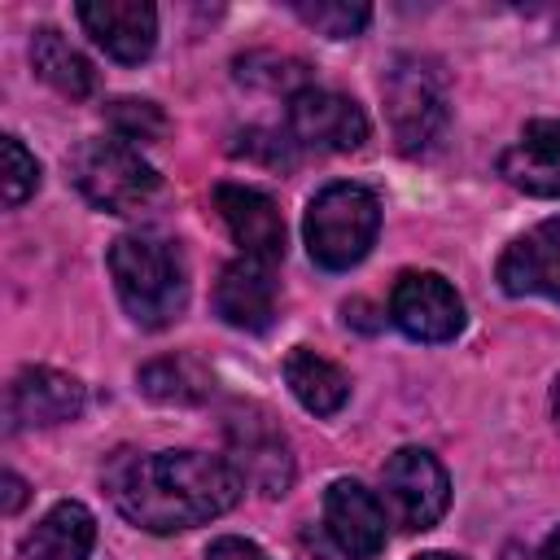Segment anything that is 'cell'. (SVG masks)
I'll return each instance as SVG.
<instances>
[{"mask_svg": "<svg viewBox=\"0 0 560 560\" xmlns=\"http://www.w3.org/2000/svg\"><path fill=\"white\" fill-rule=\"evenodd\" d=\"M101 477L114 508L149 534L197 529L232 512L245 490V477L206 451H114Z\"/></svg>", "mask_w": 560, "mask_h": 560, "instance_id": "obj_1", "label": "cell"}, {"mask_svg": "<svg viewBox=\"0 0 560 560\" xmlns=\"http://www.w3.org/2000/svg\"><path fill=\"white\" fill-rule=\"evenodd\" d=\"M109 276L122 311L140 328H166L188 306L184 249L153 232H127L109 245Z\"/></svg>", "mask_w": 560, "mask_h": 560, "instance_id": "obj_2", "label": "cell"}, {"mask_svg": "<svg viewBox=\"0 0 560 560\" xmlns=\"http://www.w3.org/2000/svg\"><path fill=\"white\" fill-rule=\"evenodd\" d=\"M381 232V201L372 188L363 184H328L311 197L306 206V219H302V236H306V249L319 267L328 271H346L354 267L372 241Z\"/></svg>", "mask_w": 560, "mask_h": 560, "instance_id": "obj_3", "label": "cell"}, {"mask_svg": "<svg viewBox=\"0 0 560 560\" xmlns=\"http://www.w3.org/2000/svg\"><path fill=\"white\" fill-rule=\"evenodd\" d=\"M385 114H389V131L398 140V149L407 158L429 153L451 118V101H446V79L429 57H398L385 79Z\"/></svg>", "mask_w": 560, "mask_h": 560, "instance_id": "obj_4", "label": "cell"}, {"mask_svg": "<svg viewBox=\"0 0 560 560\" xmlns=\"http://www.w3.org/2000/svg\"><path fill=\"white\" fill-rule=\"evenodd\" d=\"M70 171H74L79 192H83L96 210H105V214H136V210H144V206L158 197V188H162V179H158V171L149 166V158H144L136 144L118 140V136L79 144Z\"/></svg>", "mask_w": 560, "mask_h": 560, "instance_id": "obj_5", "label": "cell"}, {"mask_svg": "<svg viewBox=\"0 0 560 560\" xmlns=\"http://www.w3.org/2000/svg\"><path fill=\"white\" fill-rule=\"evenodd\" d=\"M223 433H228V464L245 477V486H254L267 499L293 486V472H298L293 446L267 407H254V402L232 407Z\"/></svg>", "mask_w": 560, "mask_h": 560, "instance_id": "obj_6", "label": "cell"}, {"mask_svg": "<svg viewBox=\"0 0 560 560\" xmlns=\"http://www.w3.org/2000/svg\"><path fill=\"white\" fill-rule=\"evenodd\" d=\"M381 490L394 525L407 534L438 525L451 503V477L438 464V455L424 446H398L381 468Z\"/></svg>", "mask_w": 560, "mask_h": 560, "instance_id": "obj_7", "label": "cell"}, {"mask_svg": "<svg viewBox=\"0 0 560 560\" xmlns=\"http://www.w3.org/2000/svg\"><path fill=\"white\" fill-rule=\"evenodd\" d=\"M289 136L298 149L315 153H350L368 140V114L359 101L332 88H302L289 96Z\"/></svg>", "mask_w": 560, "mask_h": 560, "instance_id": "obj_8", "label": "cell"}, {"mask_svg": "<svg viewBox=\"0 0 560 560\" xmlns=\"http://www.w3.org/2000/svg\"><path fill=\"white\" fill-rule=\"evenodd\" d=\"M389 319L411 341H451L464 328V302L438 271H402L389 289Z\"/></svg>", "mask_w": 560, "mask_h": 560, "instance_id": "obj_9", "label": "cell"}, {"mask_svg": "<svg viewBox=\"0 0 560 560\" xmlns=\"http://www.w3.org/2000/svg\"><path fill=\"white\" fill-rule=\"evenodd\" d=\"M385 503L354 477H337L324 490V529L350 560H372L385 547Z\"/></svg>", "mask_w": 560, "mask_h": 560, "instance_id": "obj_10", "label": "cell"}, {"mask_svg": "<svg viewBox=\"0 0 560 560\" xmlns=\"http://www.w3.org/2000/svg\"><path fill=\"white\" fill-rule=\"evenodd\" d=\"M210 197L245 258H258L271 267L284 258V219L267 192L245 188V184H214Z\"/></svg>", "mask_w": 560, "mask_h": 560, "instance_id": "obj_11", "label": "cell"}, {"mask_svg": "<svg viewBox=\"0 0 560 560\" xmlns=\"http://www.w3.org/2000/svg\"><path fill=\"white\" fill-rule=\"evenodd\" d=\"M88 389L79 376L57 368H22L9 381V429H48L83 411Z\"/></svg>", "mask_w": 560, "mask_h": 560, "instance_id": "obj_12", "label": "cell"}, {"mask_svg": "<svg viewBox=\"0 0 560 560\" xmlns=\"http://www.w3.org/2000/svg\"><path fill=\"white\" fill-rule=\"evenodd\" d=\"M499 289L512 298H551L560 302V219H547L538 228H529L525 236H516L499 267Z\"/></svg>", "mask_w": 560, "mask_h": 560, "instance_id": "obj_13", "label": "cell"}, {"mask_svg": "<svg viewBox=\"0 0 560 560\" xmlns=\"http://www.w3.org/2000/svg\"><path fill=\"white\" fill-rule=\"evenodd\" d=\"M79 22L122 66L144 61L158 44V9L144 0H83Z\"/></svg>", "mask_w": 560, "mask_h": 560, "instance_id": "obj_14", "label": "cell"}, {"mask_svg": "<svg viewBox=\"0 0 560 560\" xmlns=\"http://www.w3.org/2000/svg\"><path fill=\"white\" fill-rule=\"evenodd\" d=\"M276 306H280V284H276V271L271 262H258V258H236L219 271V284H214V311L223 324L241 328V332H262L271 328L276 319Z\"/></svg>", "mask_w": 560, "mask_h": 560, "instance_id": "obj_15", "label": "cell"}, {"mask_svg": "<svg viewBox=\"0 0 560 560\" xmlns=\"http://www.w3.org/2000/svg\"><path fill=\"white\" fill-rule=\"evenodd\" d=\"M499 175L529 197H560V118H534L503 149Z\"/></svg>", "mask_w": 560, "mask_h": 560, "instance_id": "obj_16", "label": "cell"}, {"mask_svg": "<svg viewBox=\"0 0 560 560\" xmlns=\"http://www.w3.org/2000/svg\"><path fill=\"white\" fill-rule=\"evenodd\" d=\"M96 542V516L66 499L44 512V521L22 538V560H88Z\"/></svg>", "mask_w": 560, "mask_h": 560, "instance_id": "obj_17", "label": "cell"}, {"mask_svg": "<svg viewBox=\"0 0 560 560\" xmlns=\"http://www.w3.org/2000/svg\"><path fill=\"white\" fill-rule=\"evenodd\" d=\"M284 385L311 416H332L350 398V376L332 359H324L306 346H293L284 354Z\"/></svg>", "mask_w": 560, "mask_h": 560, "instance_id": "obj_18", "label": "cell"}, {"mask_svg": "<svg viewBox=\"0 0 560 560\" xmlns=\"http://www.w3.org/2000/svg\"><path fill=\"white\" fill-rule=\"evenodd\" d=\"M31 66H35V74H39L48 88H57V92L70 96V101H83V96L96 92V70H92V61H88L57 26H39V31L31 35Z\"/></svg>", "mask_w": 560, "mask_h": 560, "instance_id": "obj_19", "label": "cell"}, {"mask_svg": "<svg viewBox=\"0 0 560 560\" xmlns=\"http://www.w3.org/2000/svg\"><path fill=\"white\" fill-rule=\"evenodd\" d=\"M140 394L153 398V402H175V407H192L201 398H210L214 389V376L210 368L188 354V350H175V354H162V359H149L136 376Z\"/></svg>", "mask_w": 560, "mask_h": 560, "instance_id": "obj_20", "label": "cell"}, {"mask_svg": "<svg viewBox=\"0 0 560 560\" xmlns=\"http://www.w3.org/2000/svg\"><path fill=\"white\" fill-rule=\"evenodd\" d=\"M236 79L249 83V88L289 92V96H298L302 88H311L306 61H298V57H280V52H245V57H236Z\"/></svg>", "mask_w": 560, "mask_h": 560, "instance_id": "obj_21", "label": "cell"}, {"mask_svg": "<svg viewBox=\"0 0 560 560\" xmlns=\"http://www.w3.org/2000/svg\"><path fill=\"white\" fill-rule=\"evenodd\" d=\"M293 13L328 39H350L372 22L368 4H346V0H293Z\"/></svg>", "mask_w": 560, "mask_h": 560, "instance_id": "obj_22", "label": "cell"}, {"mask_svg": "<svg viewBox=\"0 0 560 560\" xmlns=\"http://www.w3.org/2000/svg\"><path fill=\"white\" fill-rule=\"evenodd\" d=\"M105 118H109V127H114V136L118 140H127V144H153V140H162L166 136V114L153 105V101H136V96H122V101H109V109H105Z\"/></svg>", "mask_w": 560, "mask_h": 560, "instance_id": "obj_23", "label": "cell"}, {"mask_svg": "<svg viewBox=\"0 0 560 560\" xmlns=\"http://www.w3.org/2000/svg\"><path fill=\"white\" fill-rule=\"evenodd\" d=\"M232 153L236 158H249V162H262V166H271V171H289L293 162H298V144H293V136L284 131H262V127H249V131H241L236 136V144H232Z\"/></svg>", "mask_w": 560, "mask_h": 560, "instance_id": "obj_24", "label": "cell"}, {"mask_svg": "<svg viewBox=\"0 0 560 560\" xmlns=\"http://www.w3.org/2000/svg\"><path fill=\"white\" fill-rule=\"evenodd\" d=\"M39 188V162L35 153L18 140V136H4V206H22L31 192Z\"/></svg>", "mask_w": 560, "mask_h": 560, "instance_id": "obj_25", "label": "cell"}, {"mask_svg": "<svg viewBox=\"0 0 560 560\" xmlns=\"http://www.w3.org/2000/svg\"><path fill=\"white\" fill-rule=\"evenodd\" d=\"M206 560H267V556H262L258 542L236 538V534H223V538H214V542L206 547Z\"/></svg>", "mask_w": 560, "mask_h": 560, "instance_id": "obj_26", "label": "cell"}, {"mask_svg": "<svg viewBox=\"0 0 560 560\" xmlns=\"http://www.w3.org/2000/svg\"><path fill=\"white\" fill-rule=\"evenodd\" d=\"M22 503H26V481L18 472H4V512L13 516Z\"/></svg>", "mask_w": 560, "mask_h": 560, "instance_id": "obj_27", "label": "cell"}, {"mask_svg": "<svg viewBox=\"0 0 560 560\" xmlns=\"http://www.w3.org/2000/svg\"><path fill=\"white\" fill-rule=\"evenodd\" d=\"M538 560H560V525L547 534V542L538 547Z\"/></svg>", "mask_w": 560, "mask_h": 560, "instance_id": "obj_28", "label": "cell"}, {"mask_svg": "<svg viewBox=\"0 0 560 560\" xmlns=\"http://www.w3.org/2000/svg\"><path fill=\"white\" fill-rule=\"evenodd\" d=\"M416 560H464V556H451V551H424V556H416Z\"/></svg>", "mask_w": 560, "mask_h": 560, "instance_id": "obj_29", "label": "cell"}, {"mask_svg": "<svg viewBox=\"0 0 560 560\" xmlns=\"http://www.w3.org/2000/svg\"><path fill=\"white\" fill-rule=\"evenodd\" d=\"M551 411H556V424H560V381H556V389H551Z\"/></svg>", "mask_w": 560, "mask_h": 560, "instance_id": "obj_30", "label": "cell"}]
</instances>
